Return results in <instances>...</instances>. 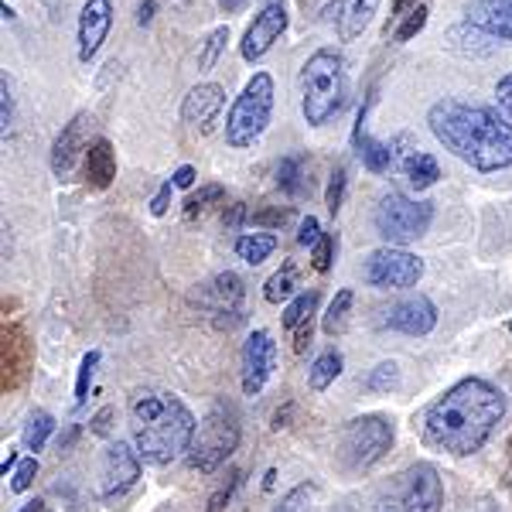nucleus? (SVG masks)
Here are the masks:
<instances>
[{
	"label": "nucleus",
	"instance_id": "nucleus-52",
	"mask_svg": "<svg viewBox=\"0 0 512 512\" xmlns=\"http://www.w3.org/2000/svg\"><path fill=\"white\" fill-rule=\"evenodd\" d=\"M14 461H18V454H14V451H7L4 465H0V472H4V475H7V468H14Z\"/></svg>",
	"mask_w": 512,
	"mask_h": 512
},
{
	"label": "nucleus",
	"instance_id": "nucleus-1",
	"mask_svg": "<svg viewBox=\"0 0 512 512\" xmlns=\"http://www.w3.org/2000/svg\"><path fill=\"white\" fill-rule=\"evenodd\" d=\"M502 417H506V393L499 386L478 376L461 379L441 400L431 403L424 417V441L451 458H468L489 444Z\"/></svg>",
	"mask_w": 512,
	"mask_h": 512
},
{
	"label": "nucleus",
	"instance_id": "nucleus-28",
	"mask_svg": "<svg viewBox=\"0 0 512 512\" xmlns=\"http://www.w3.org/2000/svg\"><path fill=\"white\" fill-rule=\"evenodd\" d=\"M352 301H355V294L349 291V287L335 294V301L328 304V311H325V321H321V328H325V335H342L345 328H349V311H352Z\"/></svg>",
	"mask_w": 512,
	"mask_h": 512
},
{
	"label": "nucleus",
	"instance_id": "nucleus-45",
	"mask_svg": "<svg viewBox=\"0 0 512 512\" xmlns=\"http://www.w3.org/2000/svg\"><path fill=\"white\" fill-rule=\"evenodd\" d=\"M495 99H499V106L506 110V117H512V72L495 82Z\"/></svg>",
	"mask_w": 512,
	"mask_h": 512
},
{
	"label": "nucleus",
	"instance_id": "nucleus-27",
	"mask_svg": "<svg viewBox=\"0 0 512 512\" xmlns=\"http://www.w3.org/2000/svg\"><path fill=\"white\" fill-rule=\"evenodd\" d=\"M52 431H55V417H52V414H45V410H35V414L28 417V424H24V434H21L24 448L38 454V451L48 444V437H52Z\"/></svg>",
	"mask_w": 512,
	"mask_h": 512
},
{
	"label": "nucleus",
	"instance_id": "nucleus-11",
	"mask_svg": "<svg viewBox=\"0 0 512 512\" xmlns=\"http://www.w3.org/2000/svg\"><path fill=\"white\" fill-rule=\"evenodd\" d=\"M444 485L434 465L417 461L400 475V512H441Z\"/></svg>",
	"mask_w": 512,
	"mask_h": 512
},
{
	"label": "nucleus",
	"instance_id": "nucleus-9",
	"mask_svg": "<svg viewBox=\"0 0 512 512\" xmlns=\"http://www.w3.org/2000/svg\"><path fill=\"white\" fill-rule=\"evenodd\" d=\"M420 277H424V260L403 246L373 250L362 263V280L379 291H407V287H417Z\"/></svg>",
	"mask_w": 512,
	"mask_h": 512
},
{
	"label": "nucleus",
	"instance_id": "nucleus-14",
	"mask_svg": "<svg viewBox=\"0 0 512 512\" xmlns=\"http://www.w3.org/2000/svg\"><path fill=\"white\" fill-rule=\"evenodd\" d=\"M89 127H93V117L89 113H76L72 123H65V130L55 137L52 144V171L55 178H72L79 161H86L89 144Z\"/></svg>",
	"mask_w": 512,
	"mask_h": 512
},
{
	"label": "nucleus",
	"instance_id": "nucleus-24",
	"mask_svg": "<svg viewBox=\"0 0 512 512\" xmlns=\"http://www.w3.org/2000/svg\"><path fill=\"white\" fill-rule=\"evenodd\" d=\"M444 45H448L451 52H458V55H478V59H482V55H489L492 48H495V38L485 35L478 24L468 21V24H458V28H451Z\"/></svg>",
	"mask_w": 512,
	"mask_h": 512
},
{
	"label": "nucleus",
	"instance_id": "nucleus-50",
	"mask_svg": "<svg viewBox=\"0 0 512 512\" xmlns=\"http://www.w3.org/2000/svg\"><path fill=\"white\" fill-rule=\"evenodd\" d=\"M246 4H250V0H219L222 14H236V11H243Z\"/></svg>",
	"mask_w": 512,
	"mask_h": 512
},
{
	"label": "nucleus",
	"instance_id": "nucleus-41",
	"mask_svg": "<svg viewBox=\"0 0 512 512\" xmlns=\"http://www.w3.org/2000/svg\"><path fill=\"white\" fill-rule=\"evenodd\" d=\"M332 253H335V239H332V233H325L321 236V243L311 250V263H315L318 274H328V267H332Z\"/></svg>",
	"mask_w": 512,
	"mask_h": 512
},
{
	"label": "nucleus",
	"instance_id": "nucleus-26",
	"mask_svg": "<svg viewBox=\"0 0 512 512\" xmlns=\"http://www.w3.org/2000/svg\"><path fill=\"white\" fill-rule=\"evenodd\" d=\"M277 250V236L274 233H246L236 239V253L239 260H246L250 267H260L270 253Z\"/></svg>",
	"mask_w": 512,
	"mask_h": 512
},
{
	"label": "nucleus",
	"instance_id": "nucleus-4",
	"mask_svg": "<svg viewBox=\"0 0 512 512\" xmlns=\"http://www.w3.org/2000/svg\"><path fill=\"white\" fill-rule=\"evenodd\" d=\"M349 99L345 59L335 48H318L301 69V113L311 127H325L342 113Z\"/></svg>",
	"mask_w": 512,
	"mask_h": 512
},
{
	"label": "nucleus",
	"instance_id": "nucleus-19",
	"mask_svg": "<svg viewBox=\"0 0 512 512\" xmlns=\"http://www.w3.org/2000/svg\"><path fill=\"white\" fill-rule=\"evenodd\" d=\"M243 280L236 274H219L212 277L209 284L198 287V301L205 304L209 315H236L239 318V304H243Z\"/></svg>",
	"mask_w": 512,
	"mask_h": 512
},
{
	"label": "nucleus",
	"instance_id": "nucleus-2",
	"mask_svg": "<svg viewBox=\"0 0 512 512\" xmlns=\"http://www.w3.org/2000/svg\"><path fill=\"white\" fill-rule=\"evenodd\" d=\"M431 134L441 140L444 151L475 171H502L512 164V123L499 117V110L465 99H441L427 113Z\"/></svg>",
	"mask_w": 512,
	"mask_h": 512
},
{
	"label": "nucleus",
	"instance_id": "nucleus-12",
	"mask_svg": "<svg viewBox=\"0 0 512 512\" xmlns=\"http://www.w3.org/2000/svg\"><path fill=\"white\" fill-rule=\"evenodd\" d=\"M284 31H287V0H263L260 14H256L253 24L246 28L243 41H239V55L246 62H260L277 45Z\"/></svg>",
	"mask_w": 512,
	"mask_h": 512
},
{
	"label": "nucleus",
	"instance_id": "nucleus-44",
	"mask_svg": "<svg viewBox=\"0 0 512 512\" xmlns=\"http://www.w3.org/2000/svg\"><path fill=\"white\" fill-rule=\"evenodd\" d=\"M291 219V209H274V212H256V216H250L253 226H284V222Z\"/></svg>",
	"mask_w": 512,
	"mask_h": 512
},
{
	"label": "nucleus",
	"instance_id": "nucleus-13",
	"mask_svg": "<svg viewBox=\"0 0 512 512\" xmlns=\"http://www.w3.org/2000/svg\"><path fill=\"white\" fill-rule=\"evenodd\" d=\"M277 369V342L270 332H253L243 345V393L260 396Z\"/></svg>",
	"mask_w": 512,
	"mask_h": 512
},
{
	"label": "nucleus",
	"instance_id": "nucleus-31",
	"mask_svg": "<svg viewBox=\"0 0 512 512\" xmlns=\"http://www.w3.org/2000/svg\"><path fill=\"white\" fill-rule=\"evenodd\" d=\"M315 308H318V291H304V294H297L291 304H287V311H284V332H297V328L304 325V321H311L315 318Z\"/></svg>",
	"mask_w": 512,
	"mask_h": 512
},
{
	"label": "nucleus",
	"instance_id": "nucleus-53",
	"mask_svg": "<svg viewBox=\"0 0 512 512\" xmlns=\"http://www.w3.org/2000/svg\"><path fill=\"white\" fill-rule=\"evenodd\" d=\"M407 4H410V0H393V18H400L403 7H407Z\"/></svg>",
	"mask_w": 512,
	"mask_h": 512
},
{
	"label": "nucleus",
	"instance_id": "nucleus-40",
	"mask_svg": "<svg viewBox=\"0 0 512 512\" xmlns=\"http://www.w3.org/2000/svg\"><path fill=\"white\" fill-rule=\"evenodd\" d=\"M236 489H239V472H229L226 482L219 485V492L209 499V509H205V512H222V509L229 506V499H233V492H236Z\"/></svg>",
	"mask_w": 512,
	"mask_h": 512
},
{
	"label": "nucleus",
	"instance_id": "nucleus-20",
	"mask_svg": "<svg viewBox=\"0 0 512 512\" xmlns=\"http://www.w3.org/2000/svg\"><path fill=\"white\" fill-rule=\"evenodd\" d=\"M468 21L495 41H512V0H478L468 7Z\"/></svg>",
	"mask_w": 512,
	"mask_h": 512
},
{
	"label": "nucleus",
	"instance_id": "nucleus-18",
	"mask_svg": "<svg viewBox=\"0 0 512 512\" xmlns=\"http://www.w3.org/2000/svg\"><path fill=\"white\" fill-rule=\"evenodd\" d=\"M376 11H379V0H332V4L321 11V21L332 24L335 35L342 41H352L369 28Z\"/></svg>",
	"mask_w": 512,
	"mask_h": 512
},
{
	"label": "nucleus",
	"instance_id": "nucleus-6",
	"mask_svg": "<svg viewBox=\"0 0 512 512\" xmlns=\"http://www.w3.org/2000/svg\"><path fill=\"white\" fill-rule=\"evenodd\" d=\"M239 414L229 403H216V407L205 414V420L198 424L195 444L188 451V465L202 475H212L216 468L226 465L233 458V451L239 448Z\"/></svg>",
	"mask_w": 512,
	"mask_h": 512
},
{
	"label": "nucleus",
	"instance_id": "nucleus-47",
	"mask_svg": "<svg viewBox=\"0 0 512 512\" xmlns=\"http://www.w3.org/2000/svg\"><path fill=\"white\" fill-rule=\"evenodd\" d=\"M171 185H175V188H192L195 185V168H192V164H181V168L175 171V178H171Z\"/></svg>",
	"mask_w": 512,
	"mask_h": 512
},
{
	"label": "nucleus",
	"instance_id": "nucleus-21",
	"mask_svg": "<svg viewBox=\"0 0 512 512\" xmlns=\"http://www.w3.org/2000/svg\"><path fill=\"white\" fill-rule=\"evenodd\" d=\"M393 161H400V171L403 178L410 181V188H417V192H424V188H431L437 178H441V164H437L431 154L420 151V147H410V151H400V144L393 140Z\"/></svg>",
	"mask_w": 512,
	"mask_h": 512
},
{
	"label": "nucleus",
	"instance_id": "nucleus-8",
	"mask_svg": "<svg viewBox=\"0 0 512 512\" xmlns=\"http://www.w3.org/2000/svg\"><path fill=\"white\" fill-rule=\"evenodd\" d=\"M393 441V420L383 414H362L342 427V454L355 472H366V468L379 465L393 451Z\"/></svg>",
	"mask_w": 512,
	"mask_h": 512
},
{
	"label": "nucleus",
	"instance_id": "nucleus-46",
	"mask_svg": "<svg viewBox=\"0 0 512 512\" xmlns=\"http://www.w3.org/2000/svg\"><path fill=\"white\" fill-rule=\"evenodd\" d=\"M171 188H175V185H171V181H168V185H161V192L154 195V202H151V212H154V216H164V212H168V202H171Z\"/></svg>",
	"mask_w": 512,
	"mask_h": 512
},
{
	"label": "nucleus",
	"instance_id": "nucleus-16",
	"mask_svg": "<svg viewBox=\"0 0 512 512\" xmlns=\"http://www.w3.org/2000/svg\"><path fill=\"white\" fill-rule=\"evenodd\" d=\"M222 106H226V89H222L219 82H198L195 89H188L185 103H181V120L192 130L209 134L212 123H216V117L222 113Z\"/></svg>",
	"mask_w": 512,
	"mask_h": 512
},
{
	"label": "nucleus",
	"instance_id": "nucleus-10",
	"mask_svg": "<svg viewBox=\"0 0 512 512\" xmlns=\"http://www.w3.org/2000/svg\"><path fill=\"white\" fill-rule=\"evenodd\" d=\"M140 482V454L130 451L123 441H113L103 454V468H99V495L106 502H123Z\"/></svg>",
	"mask_w": 512,
	"mask_h": 512
},
{
	"label": "nucleus",
	"instance_id": "nucleus-15",
	"mask_svg": "<svg viewBox=\"0 0 512 512\" xmlns=\"http://www.w3.org/2000/svg\"><path fill=\"white\" fill-rule=\"evenodd\" d=\"M383 325L393 328V332L400 335H431L434 325H437V308L431 301H427L424 294H414V297H403L400 304H393V308L383 311Z\"/></svg>",
	"mask_w": 512,
	"mask_h": 512
},
{
	"label": "nucleus",
	"instance_id": "nucleus-32",
	"mask_svg": "<svg viewBox=\"0 0 512 512\" xmlns=\"http://www.w3.org/2000/svg\"><path fill=\"white\" fill-rule=\"evenodd\" d=\"M304 168H308V161H304L301 154H287V158L280 161V168H277V185H280V192L301 195V192H304Z\"/></svg>",
	"mask_w": 512,
	"mask_h": 512
},
{
	"label": "nucleus",
	"instance_id": "nucleus-25",
	"mask_svg": "<svg viewBox=\"0 0 512 512\" xmlns=\"http://www.w3.org/2000/svg\"><path fill=\"white\" fill-rule=\"evenodd\" d=\"M338 376H342V355H338L335 349L321 352L318 359L311 362V369H308V383H311V390H315V393H325Z\"/></svg>",
	"mask_w": 512,
	"mask_h": 512
},
{
	"label": "nucleus",
	"instance_id": "nucleus-3",
	"mask_svg": "<svg viewBox=\"0 0 512 512\" xmlns=\"http://www.w3.org/2000/svg\"><path fill=\"white\" fill-rule=\"evenodd\" d=\"M130 431H134L140 461L164 468L185 451H192L198 424L175 393L137 390L130 400Z\"/></svg>",
	"mask_w": 512,
	"mask_h": 512
},
{
	"label": "nucleus",
	"instance_id": "nucleus-22",
	"mask_svg": "<svg viewBox=\"0 0 512 512\" xmlns=\"http://www.w3.org/2000/svg\"><path fill=\"white\" fill-rule=\"evenodd\" d=\"M355 151H359L362 164H366L373 175H383L393 164V144H383V140L366 134V106L359 110V120H355Z\"/></svg>",
	"mask_w": 512,
	"mask_h": 512
},
{
	"label": "nucleus",
	"instance_id": "nucleus-33",
	"mask_svg": "<svg viewBox=\"0 0 512 512\" xmlns=\"http://www.w3.org/2000/svg\"><path fill=\"white\" fill-rule=\"evenodd\" d=\"M216 202H226V188L222 185H202L198 192L185 202V219H195V216H205Z\"/></svg>",
	"mask_w": 512,
	"mask_h": 512
},
{
	"label": "nucleus",
	"instance_id": "nucleus-35",
	"mask_svg": "<svg viewBox=\"0 0 512 512\" xmlns=\"http://www.w3.org/2000/svg\"><path fill=\"white\" fill-rule=\"evenodd\" d=\"M366 386L373 393H396L400 390V366L396 362H379L373 373H369Z\"/></svg>",
	"mask_w": 512,
	"mask_h": 512
},
{
	"label": "nucleus",
	"instance_id": "nucleus-36",
	"mask_svg": "<svg viewBox=\"0 0 512 512\" xmlns=\"http://www.w3.org/2000/svg\"><path fill=\"white\" fill-rule=\"evenodd\" d=\"M96 366H99V352H86L82 355V362H79V376H76V407H82L86 403V396H89V383H93V376H96Z\"/></svg>",
	"mask_w": 512,
	"mask_h": 512
},
{
	"label": "nucleus",
	"instance_id": "nucleus-39",
	"mask_svg": "<svg viewBox=\"0 0 512 512\" xmlns=\"http://www.w3.org/2000/svg\"><path fill=\"white\" fill-rule=\"evenodd\" d=\"M38 478V458H24L11 475V492H28Z\"/></svg>",
	"mask_w": 512,
	"mask_h": 512
},
{
	"label": "nucleus",
	"instance_id": "nucleus-5",
	"mask_svg": "<svg viewBox=\"0 0 512 512\" xmlns=\"http://www.w3.org/2000/svg\"><path fill=\"white\" fill-rule=\"evenodd\" d=\"M274 79L270 72H256V76L246 82V89L236 96L233 110L226 117V144L243 151V147H253L256 140L263 137L270 117H274Z\"/></svg>",
	"mask_w": 512,
	"mask_h": 512
},
{
	"label": "nucleus",
	"instance_id": "nucleus-30",
	"mask_svg": "<svg viewBox=\"0 0 512 512\" xmlns=\"http://www.w3.org/2000/svg\"><path fill=\"white\" fill-rule=\"evenodd\" d=\"M274 512H318V485L315 482L294 485L274 506Z\"/></svg>",
	"mask_w": 512,
	"mask_h": 512
},
{
	"label": "nucleus",
	"instance_id": "nucleus-54",
	"mask_svg": "<svg viewBox=\"0 0 512 512\" xmlns=\"http://www.w3.org/2000/svg\"><path fill=\"white\" fill-rule=\"evenodd\" d=\"M509 335H512V321H509Z\"/></svg>",
	"mask_w": 512,
	"mask_h": 512
},
{
	"label": "nucleus",
	"instance_id": "nucleus-42",
	"mask_svg": "<svg viewBox=\"0 0 512 512\" xmlns=\"http://www.w3.org/2000/svg\"><path fill=\"white\" fill-rule=\"evenodd\" d=\"M0 123H4V137H7V130L14 127V96H11V86H7V76L4 82H0Z\"/></svg>",
	"mask_w": 512,
	"mask_h": 512
},
{
	"label": "nucleus",
	"instance_id": "nucleus-49",
	"mask_svg": "<svg viewBox=\"0 0 512 512\" xmlns=\"http://www.w3.org/2000/svg\"><path fill=\"white\" fill-rule=\"evenodd\" d=\"M151 21H154V0H144L137 11V24L144 28V24H151Z\"/></svg>",
	"mask_w": 512,
	"mask_h": 512
},
{
	"label": "nucleus",
	"instance_id": "nucleus-38",
	"mask_svg": "<svg viewBox=\"0 0 512 512\" xmlns=\"http://www.w3.org/2000/svg\"><path fill=\"white\" fill-rule=\"evenodd\" d=\"M345 185H349L345 168H335L332 181H328V192H325V205H328V212H332V216H338V209H342V202H345Z\"/></svg>",
	"mask_w": 512,
	"mask_h": 512
},
{
	"label": "nucleus",
	"instance_id": "nucleus-48",
	"mask_svg": "<svg viewBox=\"0 0 512 512\" xmlns=\"http://www.w3.org/2000/svg\"><path fill=\"white\" fill-rule=\"evenodd\" d=\"M110 420H113V410L110 407H106V410H99V414L93 417V434H99V437H106V434H110Z\"/></svg>",
	"mask_w": 512,
	"mask_h": 512
},
{
	"label": "nucleus",
	"instance_id": "nucleus-51",
	"mask_svg": "<svg viewBox=\"0 0 512 512\" xmlns=\"http://www.w3.org/2000/svg\"><path fill=\"white\" fill-rule=\"evenodd\" d=\"M21 512H48V506L41 499H35V502H28V506H24Z\"/></svg>",
	"mask_w": 512,
	"mask_h": 512
},
{
	"label": "nucleus",
	"instance_id": "nucleus-29",
	"mask_svg": "<svg viewBox=\"0 0 512 512\" xmlns=\"http://www.w3.org/2000/svg\"><path fill=\"white\" fill-rule=\"evenodd\" d=\"M294 291H297V267H294V263H284V267H280L277 274L263 284V297H267L270 304L291 301Z\"/></svg>",
	"mask_w": 512,
	"mask_h": 512
},
{
	"label": "nucleus",
	"instance_id": "nucleus-37",
	"mask_svg": "<svg viewBox=\"0 0 512 512\" xmlns=\"http://www.w3.org/2000/svg\"><path fill=\"white\" fill-rule=\"evenodd\" d=\"M424 24H427V7L414 4V7H410V14H407V21H403L400 28L393 31V38L403 45V41H410L414 35H420V31H424Z\"/></svg>",
	"mask_w": 512,
	"mask_h": 512
},
{
	"label": "nucleus",
	"instance_id": "nucleus-43",
	"mask_svg": "<svg viewBox=\"0 0 512 512\" xmlns=\"http://www.w3.org/2000/svg\"><path fill=\"white\" fill-rule=\"evenodd\" d=\"M321 236H325V233H321L318 219H315V216H308V219L301 222V233H297V243L308 246V250H315V246L321 243Z\"/></svg>",
	"mask_w": 512,
	"mask_h": 512
},
{
	"label": "nucleus",
	"instance_id": "nucleus-17",
	"mask_svg": "<svg viewBox=\"0 0 512 512\" xmlns=\"http://www.w3.org/2000/svg\"><path fill=\"white\" fill-rule=\"evenodd\" d=\"M113 28V4L110 0H86L79 14V59L93 62Z\"/></svg>",
	"mask_w": 512,
	"mask_h": 512
},
{
	"label": "nucleus",
	"instance_id": "nucleus-34",
	"mask_svg": "<svg viewBox=\"0 0 512 512\" xmlns=\"http://www.w3.org/2000/svg\"><path fill=\"white\" fill-rule=\"evenodd\" d=\"M226 41H229V28L209 31V38L202 41V52H198V72H209L219 62V55L226 52Z\"/></svg>",
	"mask_w": 512,
	"mask_h": 512
},
{
	"label": "nucleus",
	"instance_id": "nucleus-23",
	"mask_svg": "<svg viewBox=\"0 0 512 512\" xmlns=\"http://www.w3.org/2000/svg\"><path fill=\"white\" fill-rule=\"evenodd\" d=\"M86 181L93 188H110L113 178H117V151L106 137H96L93 147L86 151Z\"/></svg>",
	"mask_w": 512,
	"mask_h": 512
},
{
	"label": "nucleus",
	"instance_id": "nucleus-7",
	"mask_svg": "<svg viewBox=\"0 0 512 512\" xmlns=\"http://www.w3.org/2000/svg\"><path fill=\"white\" fill-rule=\"evenodd\" d=\"M434 219V205L431 202H417L400 192H390L379 198L376 212H373V226L376 233L386 239L390 246H407L420 239L431 229Z\"/></svg>",
	"mask_w": 512,
	"mask_h": 512
}]
</instances>
